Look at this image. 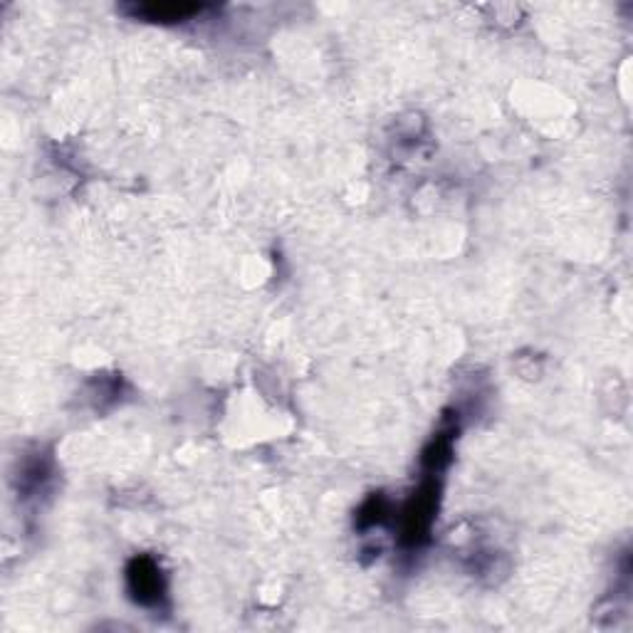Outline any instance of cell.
<instances>
[{
	"label": "cell",
	"mask_w": 633,
	"mask_h": 633,
	"mask_svg": "<svg viewBox=\"0 0 633 633\" xmlns=\"http://www.w3.org/2000/svg\"><path fill=\"white\" fill-rule=\"evenodd\" d=\"M206 5L201 3H146L136 5V18L156 20V23H176V20H191L201 15Z\"/></svg>",
	"instance_id": "cell-2"
},
{
	"label": "cell",
	"mask_w": 633,
	"mask_h": 633,
	"mask_svg": "<svg viewBox=\"0 0 633 633\" xmlns=\"http://www.w3.org/2000/svg\"><path fill=\"white\" fill-rule=\"evenodd\" d=\"M129 591L139 604L151 606L159 604L164 596V577L159 572V564L149 557H136L127 569Z\"/></svg>",
	"instance_id": "cell-1"
}]
</instances>
